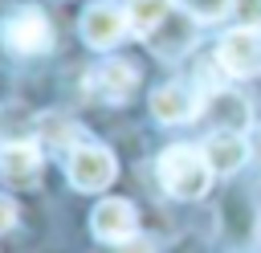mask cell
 <instances>
[{"label": "cell", "instance_id": "10", "mask_svg": "<svg viewBox=\"0 0 261 253\" xmlns=\"http://www.w3.org/2000/svg\"><path fill=\"white\" fill-rule=\"evenodd\" d=\"M204 155L212 163V171H237L245 159H249V143L241 139V131H212L204 139Z\"/></svg>", "mask_w": 261, "mask_h": 253}, {"label": "cell", "instance_id": "6", "mask_svg": "<svg viewBox=\"0 0 261 253\" xmlns=\"http://www.w3.org/2000/svg\"><path fill=\"white\" fill-rule=\"evenodd\" d=\"M90 229H94L98 241H106V245H122V241H135L139 216H135L130 200L110 196V200H102V204L90 212Z\"/></svg>", "mask_w": 261, "mask_h": 253}, {"label": "cell", "instance_id": "4", "mask_svg": "<svg viewBox=\"0 0 261 253\" xmlns=\"http://www.w3.org/2000/svg\"><path fill=\"white\" fill-rule=\"evenodd\" d=\"M216 61L224 73L232 78H253L261 73V33L257 29H232L228 37H220V49H216Z\"/></svg>", "mask_w": 261, "mask_h": 253}, {"label": "cell", "instance_id": "7", "mask_svg": "<svg viewBox=\"0 0 261 253\" xmlns=\"http://www.w3.org/2000/svg\"><path fill=\"white\" fill-rule=\"evenodd\" d=\"M135 86H139V69H135L130 61H118V57L102 61V65L90 73V94L102 98V102H110V106H122V102L135 94Z\"/></svg>", "mask_w": 261, "mask_h": 253}, {"label": "cell", "instance_id": "17", "mask_svg": "<svg viewBox=\"0 0 261 253\" xmlns=\"http://www.w3.org/2000/svg\"><path fill=\"white\" fill-rule=\"evenodd\" d=\"M16 224V200L12 196H0V233H8Z\"/></svg>", "mask_w": 261, "mask_h": 253}, {"label": "cell", "instance_id": "2", "mask_svg": "<svg viewBox=\"0 0 261 253\" xmlns=\"http://www.w3.org/2000/svg\"><path fill=\"white\" fill-rule=\"evenodd\" d=\"M0 41L12 53H45L53 45V24L41 8H16L0 24Z\"/></svg>", "mask_w": 261, "mask_h": 253}, {"label": "cell", "instance_id": "8", "mask_svg": "<svg viewBox=\"0 0 261 253\" xmlns=\"http://www.w3.org/2000/svg\"><path fill=\"white\" fill-rule=\"evenodd\" d=\"M41 175V147L37 143H4L0 147V180L12 188H29Z\"/></svg>", "mask_w": 261, "mask_h": 253}, {"label": "cell", "instance_id": "14", "mask_svg": "<svg viewBox=\"0 0 261 253\" xmlns=\"http://www.w3.org/2000/svg\"><path fill=\"white\" fill-rule=\"evenodd\" d=\"M212 102H216L220 118L228 122V131H241V127L249 122V106H245V98H237V94H212Z\"/></svg>", "mask_w": 261, "mask_h": 253}, {"label": "cell", "instance_id": "3", "mask_svg": "<svg viewBox=\"0 0 261 253\" xmlns=\"http://www.w3.org/2000/svg\"><path fill=\"white\" fill-rule=\"evenodd\" d=\"M65 171H69V184H73L77 192H98V188H106V184L114 180L118 163H114L110 147H102V143H82L77 151H69Z\"/></svg>", "mask_w": 261, "mask_h": 253}, {"label": "cell", "instance_id": "11", "mask_svg": "<svg viewBox=\"0 0 261 253\" xmlns=\"http://www.w3.org/2000/svg\"><path fill=\"white\" fill-rule=\"evenodd\" d=\"M171 12H175V4H171V0H130V4H126L130 33H135V37H143V41H151V37L171 20Z\"/></svg>", "mask_w": 261, "mask_h": 253}, {"label": "cell", "instance_id": "9", "mask_svg": "<svg viewBox=\"0 0 261 253\" xmlns=\"http://www.w3.org/2000/svg\"><path fill=\"white\" fill-rule=\"evenodd\" d=\"M200 94H192L188 86H159L151 94V114L159 122H188L192 114H200Z\"/></svg>", "mask_w": 261, "mask_h": 253}, {"label": "cell", "instance_id": "15", "mask_svg": "<svg viewBox=\"0 0 261 253\" xmlns=\"http://www.w3.org/2000/svg\"><path fill=\"white\" fill-rule=\"evenodd\" d=\"M188 8H192L196 20H220L232 8V0H188Z\"/></svg>", "mask_w": 261, "mask_h": 253}, {"label": "cell", "instance_id": "12", "mask_svg": "<svg viewBox=\"0 0 261 253\" xmlns=\"http://www.w3.org/2000/svg\"><path fill=\"white\" fill-rule=\"evenodd\" d=\"M37 135H41V143H45V147H53V151H61V155L82 147V127H77V122H69V118H61V114H41Z\"/></svg>", "mask_w": 261, "mask_h": 253}, {"label": "cell", "instance_id": "13", "mask_svg": "<svg viewBox=\"0 0 261 253\" xmlns=\"http://www.w3.org/2000/svg\"><path fill=\"white\" fill-rule=\"evenodd\" d=\"M192 20H196V16H179V12H171V20L151 37V49H155V53H167V57L184 53V49L192 45Z\"/></svg>", "mask_w": 261, "mask_h": 253}, {"label": "cell", "instance_id": "1", "mask_svg": "<svg viewBox=\"0 0 261 253\" xmlns=\"http://www.w3.org/2000/svg\"><path fill=\"white\" fill-rule=\"evenodd\" d=\"M212 163L204 155V147H167L159 155V180L175 200H200L212 184Z\"/></svg>", "mask_w": 261, "mask_h": 253}, {"label": "cell", "instance_id": "5", "mask_svg": "<svg viewBox=\"0 0 261 253\" xmlns=\"http://www.w3.org/2000/svg\"><path fill=\"white\" fill-rule=\"evenodd\" d=\"M126 29H130L126 8L114 4V0L90 4V8L82 12V37H86V45H94V49H114V45L126 37Z\"/></svg>", "mask_w": 261, "mask_h": 253}, {"label": "cell", "instance_id": "16", "mask_svg": "<svg viewBox=\"0 0 261 253\" xmlns=\"http://www.w3.org/2000/svg\"><path fill=\"white\" fill-rule=\"evenodd\" d=\"M232 12L245 29H257L261 24V0H232Z\"/></svg>", "mask_w": 261, "mask_h": 253}]
</instances>
